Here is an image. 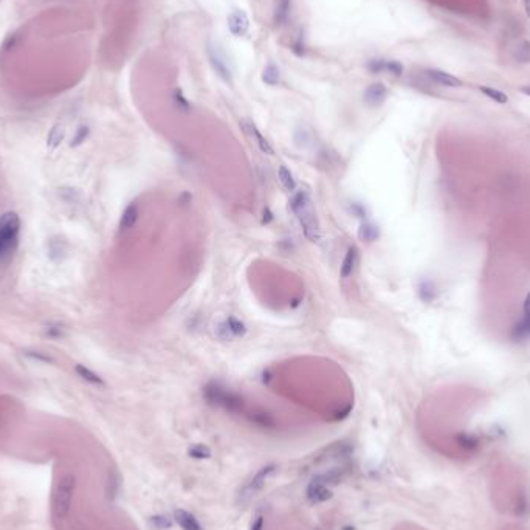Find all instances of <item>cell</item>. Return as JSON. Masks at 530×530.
<instances>
[{
	"instance_id": "36",
	"label": "cell",
	"mask_w": 530,
	"mask_h": 530,
	"mask_svg": "<svg viewBox=\"0 0 530 530\" xmlns=\"http://www.w3.org/2000/svg\"><path fill=\"white\" fill-rule=\"evenodd\" d=\"M385 71H389L391 75H394V76H401V75H403V65H401L400 62H397V61H386V70Z\"/></svg>"
},
{
	"instance_id": "23",
	"label": "cell",
	"mask_w": 530,
	"mask_h": 530,
	"mask_svg": "<svg viewBox=\"0 0 530 530\" xmlns=\"http://www.w3.org/2000/svg\"><path fill=\"white\" fill-rule=\"evenodd\" d=\"M172 101H174V105L178 109L180 112H183V114H189V112L192 111V105H191V102L188 101V98L183 95V92H181L180 88H175L174 92H172Z\"/></svg>"
},
{
	"instance_id": "1",
	"label": "cell",
	"mask_w": 530,
	"mask_h": 530,
	"mask_svg": "<svg viewBox=\"0 0 530 530\" xmlns=\"http://www.w3.org/2000/svg\"><path fill=\"white\" fill-rule=\"evenodd\" d=\"M288 208L298 219L302 233L307 239L310 242H318L321 237V224L313 206V200L310 197L308 191L296 189L290 197Z\"/></svg>"
},
{
	"instance_id": "40",
	"label": "cell",
	"mask_w": 530,
	"mask_h": 530,
	"mask_svg": "<svg viewBox=\"0 0 530 530\" xmlns=\"http://www.w3.org/2000/svg\"><path fill=\"white\" fill-rule=\"evenodd\" d=\"M519 92H521V93H524V95H527V96H530V85H524V87H521V88H519Z\"/></svg>"
},
{
	"instance_id": "5",
	"label": "cell",
	"mask_w": 530,
	"mask_h": 530,
	"mask_svg": "<svg viewBox=\"0 0 530 530\" xmlns=\"http://www.w3.org/2000/svg\"><path fill=\"white\" fill-rule=\"evenodd\" d=\"M275 471H276V465H273V464L271 465H265L258 473H256L248 482H245V485L239 491V496H237V498H239V504H247L251 498H254L256 495H258V493L265 487L267 481L270 479V476Z\"/></svg>"
},
{
	"instance_id": "35",
	"label": "cell",
	"mask_w": 530,
	"mask_h": 530,
	"mask_svg": "<svg viewBox=\"0 0 530 530\" xmlns=\"http://www.w3.org/2000/svg\"><path fill=\"white\" fill-rule=\"evenodd\" d=\"M366 67L371 73H381L386 70V61L385 59H372L368 62Z\"/></svg>"
},
{
	"instance_id": "24",
	"label": "cell",
	"mask_w": 530,
	"mask_h": 530,
	"mask_svg": "<svg viewBox=\"0 0 530 530\" xmlns=\"http://www.w3.org/2000/svg\"><path fill=\"white\" fill-rule=\"evenodd\" d=\"M225 321H227V324L230 327V331L233 332L234 338H244L247 335V326L239 318L228 316V318H225Z\"/></svg>"
},
{
	"instance_id": "12",
	"label": "cell",
	"mask_w": 530,
	"mask_h": 530,
	"mask_svg": "<svg viewBox=\"0 0 530 530\" xmlns=\"http://www.w3.org/2000/svg\"><path fill=\"white\" fill-rule=\"evenodd\" d=\"M140 219V205L138 202H131L126 206V209L121 214L120 219V233H127L131 231Z\"/></svg>"
},
{
	"instance_id": "25",
	"label": "cell",
	"mask_w": 530,
	"mask_h": 530,
	"mask_svg": "<svg viewBox=\"0 0 530 530\" xmlns=\"http://www.w3.org/2000/svg\"><path fill=\"white\" fill-rule=\"evenodd\" d=\"M214 335H216L217 340H221V341H233V340H236L234 335H233V332L230 331V327H228V324H227L225 320L216 324V327H214Z\"/></svg>"
},
{
	"instance_id": "7",
	"label": "cell",
	"mask_w": 530,
	"mask_h": 530,
	"mask_svg": "<svg viewBox=\"0 0 530 530\" xmlns=\"http://www.w3.org/2000/svg\"><path fill=\"white\" fill-rule=\"evenodd\" d=\"M331 488L332 487L327 485L320 474H316V476L312 478V481L308 482L307 490H305V496L312 504H321V502H326L327 499L332 498Z\"/></svg>"
},
{
	"instance_id": "30",
	"label": "cell",
	"mask_w": 530,
	"mask_h": 530,
	"mask_svg": "<svg viewBox=\"0 0 530 530\" xmlns=\"http://www.w3.org/2000/svg\"><path fill=\"white\" fill-rule=\"evenodd\" d=\"M418 296L422 298V301L425 302H431L436 298V290L434 285L430 281H423L418 287Z\"/></svg>"
},
{
	"instance_id": "39",
	"label": "cell",
	"mask_w": 530,
	"mask_h": 530,
	"mask_svg": "<svg viewBox=\"0 0 530 530\" xmlns=\"http://www.w3.org/2000/svg\"><path fill=\"white\" fill-rule=\"evenodd\" d=\"M524 316H530V293L525 296L524 301Z\"/></svg>"
},
{
	"instance_id": "28",
	"label": "cell",
	"mask_w": 530,
	"mask_h": 530,
	"mask_svg": "<svg viewBox=\"0 0 530 530\" xmlns=\"http://www.w3.org/2000/svg\"><path fill=\"white\" fill-rule=\"evenodd\" d=\"M45 335L51 340H61L65 337V327L61 323H50L45 326Z\"/></svg>"
},
{
	"instance_id": "31",
	"label": "cell",
	"mask_w": 530,
	"mask_h": 530,
	"mask_svg": "<svg viewBox=\"0 0 530 530\" xmlns=\"http://www.w3.org/2000/svg\"><path fill=\"white\" fill-rule=\"evenodd\" d=\"M88 135H90V129H88V127L87 126H79L78 127V131L75 132V135H73V138H71V143H70V146H71V148H76V146H81L87 138H88Z\"/></svg>"
},
{
	"instance_id": "22",
	"label": "cell",
	"mask_w": 530,
	"mask_h": 530,
	"mask_svg": "<svg viewBox=\"0 0 530 530\" xmlns=\"http://www.w3.org/2000/svg\"><path fill=\"white\" fill-rule=\"evenodd\" d=\"M513 58H515V61H518L521 64H530V42L528 41H521L515 47Z\"/></svg>"
},
{
	"instance_id": "33",
	"label": "cell",
	"mask_w": 530,
	"mask_h": 530,
	"mask_svg": "<svg viewBox=\"0 0 530 530\" xmlns=\"http://www.w3.org/2000/svg\"><path fill=\"white\" fill-rule=\"evenodd\" d=\"M149 521H151L152 527L157 528V530H166V528L172 527V521L168 516H164V515H155Z\"/></svg>"
},
{
	"instance_id": "10",
	"label": "cell",
	"mask_w": 530,
	"mask_h": 530,
	"mask_svg": "<svg viewBox=\"0 0 530 530\" xmlns=\"http://www.w3.org/2000/svg\"><path fill=\"white\" fill-rule=\"evenodd\" d=\"M388 96V88L381 82H374L371 84L366 90H364V102L371 107H378L385 102Z\"/></svg>"
},
{
	"instance_id": "11",
	"label": "cell",
	"mask_w": 530,
	"mask_h": 530,
	"mask_svg": "<svg viewBox=\"0 0 530 530\" xmlns=\"http://www.w3.org/2000/svg\"><path fill=\"white\" fill-rule=\"evenodd\" d=\"M358 259H360V251H358V248L354 247V245L347 248L346 256H344V259H343V262H341V267H340V276H341V279H349V278L354 275V271H355V268H357V265H358Z\"/></svg>"
},
{
	"instance_id": "13",
	"label": "cell",
	"mask_w": 530,
	"mask_h": 530,
	"mask_svg": "<svg viewBox=\"0 0 530 530\" xmlns=\"http://www.w3.org/2000/svg\"><path fill=\"white\" fill-rule=\"evenodd\" d=\"M174 519L180 525L181 530H205V527L200 524V521L192 515L191 511L185 508H177L174 510Z\"/></svg>"
},
{
	"instance_id": "41",
	"label": "cell",
	"mask_w": 530,
	"mask_h": 530,
	"mask_svg": "<svg viewBox=\"0 0 530 530\" xmlns=\"http://www.w3.org/2000/svg\"><path fill=\"white\" fill-rule=\"evenodd\" d=\"M524 8H525L527 16L530 17V0H524Z\"/></svg>"
},
{
	"instance_id": "14",
	"label": "cell",
	"mask_w": 530,
	"mask_h": 530,
	"mask_svg": "<svg viewBox=\"0 0 530 530\" xmlns=\"http://www.w3.org/2000/svg\"><path fill=\"white\" fill-rule=\"evenodd\" d=\"M425 75L433 82H436L439 85H444V87H461L464 84L462 79H459L458 76H453V75H450V73L437 70V68H428L425 71Z\"/></svg>"
},
{
	"instance_id": "8",
	"label": "cell",
	"mask_w": 530,
	"mask_h": 530,
	"mask_svg": "<svg viewBox=\"0 0 530 530\" xmlns=\"http://www.w3.org/2000/svg\"><path fill=\"white\" fill-rule=\"evenodd\" d=\"M241 127L244 129V132L256 143V146H258L261 152H264V154H267V155H273V154H275V151H273V148H271V144L268 143V140L262 135V132L258 129V126H256L251 120H248V118L241 120Z\"/></svg>"
},
{
	"instance_id": "15",
	"label": "cell",
	"mask_w": 530,
	"mask_h": 530,
	"mask_svg": "<svg viewBox=\"0 0 530 530\" xmlns=\"http://www.w3.org/2000/svg\"><path fill=\"white\" fill-rule=\"evenodd\" d=\"M248 420L251 423L258 425L261 428H265V430H271V428H276V420L275 417H273L270 412L267 411H262V409H254V411H250L247 414Z\"/></svg>"
},
{
	"instance_id": "16",
	"label": "cell",
	"mask_w": 530,
	"mask_h": 530,
	"mask_svg": "<svg viewBox=\"0 0 530 530\" xmlns=\"http://www.w3.org/2000/svg\"><path fill=\"white\" fill-rule=\"evenodd\" d=\"M75 372H76L84 381L90 383V385L99 386V388H104V386H105V381H104L96 372H93L92 369L85 368L84 364H76V366H75Z\"/></svg>"
},
{
	"instance_id": "3",
	"label": "cell",
	"mask_w": 530,
	"mask_h": 530,
	"mask_svg": "<svg viewBox=\"0 0 530 530\" xmlns=\"http://www.w3.org/2000/svg\"><path fill=\"white\" fill-rule=\"evenodd\" d=\"M21 219L16 213L10 211L0 217V264L7 262L14 254L19 244Z\"/></svg>"
},
{
	"instance_id": "17",
	"label": "cell",
	"mask_w": 530,
	"mask_h": 530,
	"mask_svg": "<svg viewBox=\"0 0 530 530\" xmlns=\"http://www.w3.org/2000/svg\"><path fill=\"white\" fill-rule=\"evenodd\" d=\"M278 180L281 181V185L284 186L285 191H288V192L296 191V180L293 177V172H291L285 164H281L278 169Z\"/></svg>"
},
{
	"instance_id": "6",
	"label": "cell",
	"mask_w": 530,
	"mask_h": 530,
	"mask_svg": "<svg viewBox=\"0 0 530 530\" xmlns=\"http://www.w3.org/2000/svg\"><path fill=\"white\" fill-rule=\"evenodd\" d=\"M206 53H208V59H209V64L213 67V70L217 73V76L221 78L224 82L227 84H233V73L225 61V56L224 53L219 50L216 45H213L211 42H208V47H206Z\"/></svg>"
},
{
	"instance_id": "20",
	"label": "cell",
	"mask_w": 530,
	"mask_h": 530,
	"mask_svg": "<svg viewBox=\"0 0 530 530\" xmlns=\"http://www.w3.org/2000/svg\"><path fill=\"white\" fill-rule=\"evenodd\" d=\"M262 81L267 85H278L281 81V71L275 64H268L262 71Z\"/></svg>"
},
{
	"instance_id": "18",
	"label": "cell",
	"mask_w": 530,
	"mask_h": 530,
	"mask_svg": "<svg viewBox=\"0 0 530 530\" xmlns=\"http://www.w3.org/2000/svg\"><path fill=\"white\" fill-rule=\"evenodd\" d=\"M358 237L363 242H368V244L375 242L380 237V230L371 222H363L358 230Z\"/></svg>"
},
{
	"instance_id": "32",
	"label": "cell",
	"mask_w": 530,
	"mask_h": 530,
	"mask_svg": "<svg viewBox=\"0 0 530 530\" xmlns=\"http://www.w3.org/2000/svg\"><path fill=\"white\" fill-rule=\"evenodd\" d=\"M67 251V245L62 239H53L50 242V258L53 259L54 254H59V259H62Z\"/></svg>"
},
{
	"instance_id": "19",
	"label": "cell",
	"mask_w": 530,
	"mask_h": 530,
	"mask_svg": "<svg viewBox=\"0 0 530 530\" xmlns=\"http://www.w3.org/2000/svg\"><path fill=\"white\" fill-rule=\"evenodd\" d=\"M64 138H65L64 126L62 124H54L50 129L48 135H47V146L50 149H56L58 146L64 141Z\"/></svg>"
},
{
	"instance_id": "2",
	"label": "cell",
	"mask_w": 530,
	"mask_h": 530,
	"mask_svg": "<svg viewBox=\"0 0 530 530\" xmlns=\"http://www.w3.org/2000/svg\"><path fill=\"white\" fill-rule=\"evenodd\" d=\"M203 398L208 401L209 405L222 408L227 412L231 414H239L245 409V400L242 395L237 392L225 388L219 381H209L202 389Z\"/></svg>"
},
{
	"instance_id": "21",
	"label": "cell",
	"mask_w": 530,
	"mask_h": 530,
	"mask_svg": "<svg viewBox=\"0 0 530 530\" xmlns=\"http://www.w3.org/2000/svg\"><path fill=\"white\" fill-rule=\"evenodd\" d=\"M290 10H291V0H279L278 5H276V11H275V22H276V25L285 24V21L288 19V16H290Z\"/></svg>"
},
{
	"instance_id": "27",
	"label": "cell",
	"mask_w": 530,
	"mask_h": 530,
	"mask_svg": "<svg viewBox=\"0 0 530 530\" xmlns=\"http://www.w3.org/2000/svg\"><path fill=\"white\" fill-rule=\"evenodd\" d=\"M458 442H459V445H461L464 450H468V451L476 450V448L479 447V439H478L476 436L467 434V433H462V434L458 436Z\"/></svg>"
},
{
	"instance_id": "26",
	"label": "cell",
	"mask_w": 530,
	"mask_h": 530,
	"mask_svg": "<svg viewBox=\"0 0 530 530\" xmlns=\"http://www.w3.org/2000/svg\"><path fill=\"white\" fill-rule=\"evenodd\" d=\"M479 90H481V92H482L485 96H488L490 99H493L495 102L505 104V102L508 101V96H507L504 92H501V90H496V88H493V87H485V85H481Z\"/></svg>"
},
{
	"instance_id": "34",
	"label": "cell",
	"mask_w": 530,
	"mask_h": 530,
	"mask_svg": "<svg viewBox=\"0 0 530 530\" xmlns=\"http://www.w3.org/2000/svg\"><path fill=\"white\" fill-rule=\"evenodd\" d=\"M22 354L25 357H28L30 360H36V361H42V363H53L54 361L50 355H47V354H44L41 351H30V349H27Z\"/></svg>"
},
{
	"instance_id": "29",
	"label": "cell",
	"mask_w": 530,
	"mask_h": 530,
	"mask_svg": "<svg viewBox=\"0 0 530 530\" xmlns=\"http://www.w3.org/2000/svg\"><path fill=\"white\" fill-rule=\"evenodd\" d=\"M188 454L192 459H209L211 450H209V447H206L203 444H195L188 450Z\"/></svg>"
},
{
	"instance_id": "38",
	"label": "cell",
	"mask_w": 530,
	"mask_h": 530,
	"mask_svg": "<svg viewBox=\"0 0 530 530\" xmlns=\"http://www.w3.org/2000/svg\"><path fill=\"white\" fill-rule=\"evenodd\" d=\"M271 221H273V213L270 211L268 206H265V208L262 209V224H264V225H268Z\"/></svg>"
},
{
	"instance_id": "9",
	"label": "cell",
	"mask_w": 530,
	"mask_h": 530,
	"mask_svg": "<svg viewBox=\"0 0 530 530\" xmlns=\"http://www.w3.org/2000/svg\"><path fill=\"white\" fill-rule=\"evenodd\" d=\"M227 22H228V28H230L231 34L236 36V38H242V36H245L250 28V19H248L247 13L242 10H234L228 16Z\"/></svg>"
},
{
	"instance_id": "37",
	"label": "cell",
	"mask_w": 530,
	"mask_h": 530,
	"mask_svg": "<svg viewBox=\"0 0 530 530\" xmlns=\"http://www.w3.org/2000/svg\"><path fill=\"white\" fill-rule=\"evenodd\" d=\"M264 527H265V518L262 515H259V516H256V519L253 521L250 530H264Z\"/></svg>"
},
{
	"instance_id": "4",
	"label": "cell",
	"mask_w": 530,
	"mask_h": 530,
	"mask_svg": "<svg viewBox=\"0 0 530 530\" xmlns=\"http://www.w3.org/2000/svg\"><path fill=\"white\" fill-rule=\"evenodd\" d=\"M76 488V478L73 474H65L62 476L54 488L53 495V515L58 519H64L71 508V499L75 495Z\"/></svg>"
}]
</instances>
